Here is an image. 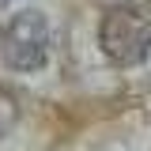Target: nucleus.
Returning <instances> with one entry per match:
<instances>
[{
  "mask_svg": "<svg viewBox=\"0 0 151 151\" xmlns=\"http://www.w3.org/2000/svg\"><path fill=\"white\" fill-rule=\"evenodd\" d=\"M98 45L117 68H136L151 57V15L136 4H117L98 23Z\"/></svg>",
  "mask_w": 151,
  "mask_h": 151,
  "instance_id": "nucleus-1",
  "label": "nucleus"
},
{
  "mask_svg": "<svg viewBox=\"0 0 151 151\" xmlns=\"http://www.w3.org/2000/svg\"><path fill=\"white\" fill-rule=\"evenodd\" d=\"M53 30L38 8H23L0 27V60L12 72H38L49 60Z\"/></svg>",
  "mask_w": 151,
  "mask_h": 151,
  "instance_id": "nucleus-2",
  "label": "nucleus"
}]
</instances>
